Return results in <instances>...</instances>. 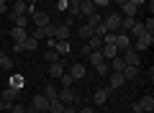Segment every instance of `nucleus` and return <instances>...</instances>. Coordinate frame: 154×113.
Returning <instances> with one entry per match:
<instances>
[{
    "label": "nucleus",
    "mask_w": 154,
    "mask_h": 113,
    "mask_svg": "<svg viewBox=\"0 0 154 113\" xmlns=\"http://www.w3.org/2000/svg\"><path fill=\"white\" fill-rule=\"evenodd\" d=\"M57 95H59V90H57L54 85H46V93H44L46 100H57Z\"/></svg>",
    "instance_id": "30"
},
{
    "label": "nucleus",
    "mask_w": 154,
    "mask_h": 113,
    "mask_svg": "<svg viewBox=\"0 0 154 113\" xmlns=\"http://www.w3.org/2000/svg\"><path fill=\"white\" fill-rule=\"evenodd\" d=\"M103 28H105L108 33L121 31V16H118V13H110L108 18H103Z\"/></svg>",
    "instance_id": "3"
},
{
    "label": "nucleus",
    "mask_w": 154,
    "mask_h": 113,
    "mask_svg": "<svg viewBox=\"0 0 154 113\" xmlns=\"http://www.w3.org/2000/svg\"><path fill=\"white\" fill-rule=\"evenodd\" d=\"M103 44H116V33H105V36H103Z\"/></svg>",
    "instance_id": "40"
},
{
    "label": "nucleus",
    "mask_w": 154,
    "mask_h": 113,
    "mask_svg": "<svg viewBox=\"0 0 154 113\" xmlns=\"http://www.w3.org/2000/svg\"><path fill=\"white\" fill-rule=\"evenodd\" d=\"M23 46H26V52H33V49H38V41H36V39H31V36H28L26 41H23Z\"/></svg>",
    "instance_id": "33"
},
{
    "label": "nucleus",
    "mask_w": 154,
    "mask_h": 113,
    "mask_svg": "<svg viewBox=\"0 0 154 113\" xmlns=\"http://www.w3.org/2000/svg\"><path fill=\"white\" fill-rule=\"evenodd\" d=\"M64 103H59V100H49V111H46V113H62V111H64Z\"/></svg>",
    "instance_id": "26"
},
{
    "label": "nucleus",
    "mask_w": 154,
    "mask_h": 113,
    "mask_svg": "<svg viewBox=\"0 0 154 113\" xmlns=\"http://www.w3.org/2000/svg\"><path fill=\"white\" fill-rule=\"evenodd\" d=\"M108 87H100V90H95V95H93V103H95V105H103V103L105 100H108Z\"/></svg>",
    "instance_id": "15"
},
{
    "label": "nucleus",
    "mask_w": 154,
    "mask_h": 113,
    "mask_svg": "<svg viewBox=\"0 0 154 113\" xmlns=\"http://www.w3.org/2000/svg\"><path fill=\"white\" fill-rule=\"evenodd\" d=\"M49 75L54 77V80H59V77L64 75V59H62V62H57V64H49Z\"/></svg>",
    "instance_id": "17"
},
{
    "label": "nucleus",
    "mask_w": 154,
    "mask_h": 113,
    "mask_svg": "<svg viewBox=\"0 0 154 113\" xmlns=\"http://www.w3.org/2000/svg\"><path fill=\"white\" fill-rule=\"evenodd\" d=\"M57 11H69V0H59L57 3Z\"/></svg>",
    "instance_id": "39"
},
{
    "label": "nucleus",
    "mask_w": 154,
    "mask_h": 113,
    "mask_svg": "<svg viewBox=\"0 0 154 113\" xmlns=\"http://www.w3.org/2000/svg\"><path fill=\"white\" fill-rule=\"evenodd\" d=\"M85 72H88V70H85V64H72V67H69L72 80H82V77H85Z\"/></svg>",
    "instance_id": "21"
},
{
    "label": "nucleus",
    "mask_w": 154,
    "mask_h": 113,
    "mask_svg": "<svg viewBox=\"0 0 154 113\" xmlns=\"http://www.w3.org/2000/svg\"><path fill=\"white\" fill-rule=\"evenodd\" d=\"M3 57H5V54H3V49H0V62H3Z\"/></svg>",
    "instance_id": "46"
},
{
    "label": "nucleus",
    "mask_w": 154,
    "mask_h": 113,
    "mask_svg": "<svg viewBox=\"0 0 154 113\" xmlns=\"http://www.w3.org/2000/svg\"><path fill=\"white\" fill-rule=\"evenodd\" d=\"M0 13H8V5L3 3V0H0Z\"/></svg>",
    "instance_id": "44"
},
{
    "label": "nucleus",
    "mask_w": 154,
    "mask_h": 113,
    "mask_svg": "<svg viewBox=\"0 0 154 113\" xmlns=\"http://www.w3.org/2000/svg\"><path fill=\"white\" fill-rule=\"evenodd\" d=\"M62 113H77V111H75V108H69V105H67V108H64Z\"/></svg>",
    "instance_id": "45"
},
{
    "label": "nucleus",
    "mask_w": 154,
    "mask_h": 113,
    "mask_svg": "<svg viewBox=\"0 0 154 113\" xmlns=\"http://www.w3.org/2000/svg\"><path fill=\"white\" fill-rule=\"evenodd\" d=\"M152 44H154V33H144L141 39H136V41L131 44V49H134L136 54H141V52H146V49L152 46Z\"/></svg>",
    "instance_id": "2"
},
{
    "label": "nucleus",
    "mask_w": 154,
    "mask_h": 113,
    "mask_svg": "<svg viewBox=\"0 0 154 113\" xmlns=\"http://www.w3.org/2000/svg\"><path fill=\"white\" fill-rule=\"evenodd\" d=\"M93 13H95L93 0H80V16H93Z\"/></svg>",
    "instance_id": "18"
},
{
    "label": "nucleus",
    "mask_w": 154,
    "mask_h": 113,
    "mask_svg": "<svg viewBox=\"0 0 154 113\" xmlns=\"http://www.w3.org/2000/svg\"><path fill=\"white\" fill-rule=\"evenodd\" d=\"M51 31H54V26H49V28H33L28 36L36 39V41H41V39H49V36H51Z\"/></svg>",
    "instance_id": "11"
},
{
    "label": "nucleus",
    "mask_w": 154,
    "mask_h": 113,
    "mask_svg": "<svg viewBox=\"0 0 154 113\" xmlns=\"http://www.w3.org/2000/svg\"><path fill=\"white\" fill-rule=\"evenodd\" d=\"M123 85H126V80H123L121 72H110V87H108V90H113V87H123Z\"/></svg>",
    "instance_id": "19"
},
{
    "label": "nucleus",
    "mask_w": 154,
    "mask_h": 113,
    "mask_svg": "<svg viewBox=\"0 0 154 113\" xmlns=\"http://www.w3.org/2000/svg\"><path fill=\"white\" fill-rule=\"evenodd\" d=\"M128 33H131L134 39H141L144 33H146V31H144V23H139V21H136V26H134V28H131V31H128Z\"/></svg>",
    "instance_id": "28"
},
{
    "label": "nucleus",
    "mask_w": 154,
    "mask_h": 113,
    "mask_svg": "<svg viewBox=\"0 0 154 113\" xmlns=\"http://www.w3.org/2000/svg\"><path fill=\"white\" fill-rule=\"evenodd\" d=\"M100 23H103V16H100L98 11H95L93 16H88V26H90V28H95V26H100Z\"/></svg>",
    "instance_id": "25"
},
{
    "label": "nucleus",
    "mask_w": 154,
    "mask_h": 113,
    "mask_svg": "<svg viewBox=\"0 0 154 113\" xmlns=\"http://www.w3.org/2000/svg\"><path fill=\"white\" fill-rule=\"evenodd\" d=\"M95 72H98L100 77H108V75H110V67H108V62H100V64L95 67Z\"/></svg>",
    "instance_id": "29"
},
{
    "label": "nucleus",
    "mask_w": 154,
    "mask_h": 113,
    "mask_svg": "<svg viewBox=\"0 0 154 113\" xmlns=\"http://www.w3.org/2000/svg\"><path fill=\"white\" fill-rule=\"evenodd\" d=\"M121 75H123V80H126V82H131V80H136V77H139V67H123Z\"/></svg>",
    "instance_id": "22"
},
{
    "label": "nucleus",
    "mask_w": 154,
    "mask_h": 113,
    "mask_svg": "<svg viewBox=\"0 0 154 113\" xmlns=\"http://www.w3.org/2000/svg\"><path fill=\"white\" fill-rule=\"evenodd\" d=\"M28 18L36 23V28H49V13H44V11H33Z\"/></svg>",
    "instance_id": "5"
},
{
    "label": "nucleus",
    "mask_w": 154,
    "mask_h": 113,
    "mask_svg": "<svg viewBox=\"0 0 154 113\" xmlns=\"http://www.w3.org/2000/svg\"><path fill=\"white\" fill-rule=\"evenodd\" d=\"M8 113H26V105H21V103H13Z\"/></svg>",
    "instance_id": "38"
},
{
    "label": "nucleus",
    "mask_w": 154,
    "mask_h": 113,
    "mask_svg": "<svg viewBox=\"0 0 154 113\" xmlns=\"http://www.w3.org/2000/svg\"><path fill=\"white\" fill-rule=\"evenodd\" d=\"M44 59L49 62V64H57V62H62V57L54 52V49H46V54H44Z\"/></svg>",
    "instance_id": "23"
},
{
    "label": "nucleus",
    "mask_w": 154,
    "mask_h": 113,
    "mask_svg": "<svg viewBox=\"0 0 154 113\" xmlns=\"http://www.w3.org/2000/svg\"><path fill=\"white\" fill-rule=\"evenodd\" d=\"M21 85H23V77H21V75H13V77H11V85H8V87H16V90H21Z\"/></svg>",
    "instance_id": "35"
},
{
    "label": "nucleus",
    "mask_w": 154,
    "mask_h": 113,
    "mask_svg": "<svg viewBox=\"0 0 154 113\" xmlns=\"http://www.w3.org/2000/svg\"><path fill=\"white\" fill-rule=\"evenodd\" d=\"M11 13H13V16H26V13H28V5L23 3V0H16L13 8H11Z\"/></svg>",
    "instance_id": "20"
},
{
    "label": "nucleus",
    "mask_w": 154,
    "mask_h": 113,
    "mask_svg": "<svg viewBox=\"0 0 154 113\" xmlns=\"http://www.w3.org/2000/svg\"><path fill=\"white\" fill-rule=\"evenodd\" d=\"M121 57H123V62H126V67H139V62H141V54H136L134 49H128V52H123Z\"/></svg>",
    "instance_id": "7"
},
{
    "label": "nucleus",
    "mask_w": 154,
    "mask_h": 113,
    "mask_svg": "<svg viewBox=\"0 0 154 113\" xmlns=\"http://www.w3.org/2000/svg\"><path fill=\"white\" fill-rule=\"evenodd\" d=\"M139 5H144L141 0H123V3H118V8H121L118 16H121V18H134L136 11H139Z\"/></svg>",
    "instance_id": "1"
},
{
    "label": "nucleus",
    "mask_w": 154,
    "mask_h": 113,
    "mask_svg": "<svg viewBox=\"0 0 154 113\" xmlns=\"http://www.w3.org/2000/svg\"><path fill=\"white\" fill-rule=\"evenodd\" d=\"M69 31H72V28H69V26H64V23H62V26H54V31H51V39H54V41H69Z\"/></svg>",
    "instance_id": "6"
},
{
    "label": "nucleus",
    "mask_w": 154,
    "mask_h": 113,
    "mask_svg": "<svg viewBox=\"0 0 154 113\" xmlns=\"http://www.w3.org/2000/svg\"><path fill=\"white\" fill-rule=\"evenodd\" d=\"M57 100L59 103H64V105H72V103H80V98L72 93V87H62L59 90V95H57Z\"/></svg>",
    "instance_id": "4"
},
{
    "label": "nucleus",
    "mask_w": 154,
    "mask_h": 113,
    "mask_svg": "<svg viewBox=\"0 0 154 113\" xmlns=\"http://www.w3.org/2000/svg\"><path fill=\"white\" fill-rule=\"evenodd\" d=\"M31 108H33L36 113H46V111H49V100H46L44 95H36V98L31 100Z\"/></svg>",
    "instance_id": "8"
},
{
    "label": "nucleus",
    "mask_w": 154,
    "mask_h": 113,
    "mask_svg": "<svg viewBox=\"0 0 154 113\" xmlns=\"http://www.w3.org/2000/svg\"><path fill=\"white\" fill-rule=\"evenodd\" d=\"M13 52H26V46H23V41H21V44H13Z\"/></svg>",
    "instance_id": "42"
},
{
    "label": "nucleus",
    "mask_w": 154,
    "mask_h": 113,
    "mask_svg": "<svg viewBox=\"0 0 154 113\" xmlns=\"http://www.w3.org/2000/svg\"><path fill=\"white\" fill-rule=\"evenodd\" d=\"M28 26H31V18H28V16H18L16 28H26V31H28Z\"/></svg>",
    "instance_id": "31"
},
{
    "label": "nucleus",
    "mask_w": 154,
    "mask_h": 113,
    "mask_svg": "<svg viewBox=\"0 0 154 113\" xmlns=\"http://www.w3.org/2000/svg\"><path fill=\"white\" fill-rule=\"evenodd\" d=\"M54 52L59 54V57H69V54H72V46H69V41H57V44H54Z\"/></svg>",
    "instance_id": "12"
},
{
    "label": "nucleus",
    "mask_w": 154,
    "mask_h": 113,
    "mask_svg": "<svg viewBox=\"0 0 154 113\" xmlns=\"http://www.w3.org/2000/svg\"><path fill=\"white\" fill-rule=\"evenodd\" d=\"M136 103H139V108H141L144 113H152L154 111V98L152 95H144L141 100H136Z\"/></svg>",
    "instance_id": "13"
},
{
    "label": "nucleus",
    "mask_w": 154,
    "mask_h": 113,
    "mask_svg": "<svg viewBox=\"0 0 154 113\" xmlns=\"http://www.w3.org/2000/svg\"><path fill=\"white\" fill-rule=\"evenodd\" d=\"M136 113H144V111H136Z\"/></svg>",
    "instance_id": "47"
},
{
    "label": "nucleus",
    "mask_w": 154,
    "mask_h": 113,
    "mask_svg": "<svg viewBox=\"0 0 154 113\" xmlns=\"http://www.w3.org/2000/svg\"><path fill=\"white\" fill-rule=\"evenodd\" d=\"M77 113H98L95 108H82V111H77Z\"/></svg>",
    "instance_id": "43"
},
{
    "label": "nucleus",
    "mask_w": 154,
    "mask_h": 113,
    "mask_svg": "<svg viewBox=\"0 0 154 113\" xmlns=\"http://www.w3.org/2000/svg\"><path fill=\"white\" fill-rule=\"evenodd\" d=\"M88 62H90L93 67H98L100 62H105V59H103V54H100V52H90V54H88Z\"/></svg>",
    "instance_id": "24"
},
{
    "label": "nucleus",
    "mask_w": 154,
    "mask_h": 113,
    "mask_svg": "<svg viewBox=\"0 0 154 113\" xmlns=\"http://www.w3.org/2000/svg\"><path fill=\"white\" fill-rule=\"evenodd\" d=\"M93 5H95V11H98V8H105V5H110V3H108V0H95Z\"/></svg>",
    "instance_id": "41"
},
{
    "label": "nucleus",
    "mask_w": 154,
    "mask_h": 113,
    "mask_svg": "<svg viewBox=\"0 0 154 113\" xmlns=\"http://www.w3.org/2000/svg\"><path fill=\"white\" fill-rule=\"evenodd\" d=\"M80 39H85V41H88V39H93V28H90L88 23H85V26H80Z\"/></svg>",
    "instance_id": "32"
},
{
    "label": "nucleus",
    "mask_w": 154,
    "mask_h": 113,
    "mask_svg": "<svg viewBox=\"0 0 154 113\" xmlns=\"http://www.w3.org/2000/svg\"><path fill=\"white\" fill-rule=\"evenodd\" d=\"M59 80H62V87H72V85H75V80H72V75H69V72H64V75H62Z\"/></svg>",
    "instance_id": "34"
},
{
    "label": "nucleus",
    "mask_w": 154,
    "mask_h": 113,
    "mask_svg": "<svg viewBox=\"0 0 154 113\" xmlns=\"http://www.w3.org/2000/svg\"><path fill=\"white\" fill-rule=\"evenodd\" d=\"M11 36H13V44H21V41H26V39H28V31H26V28H16V26H13Z\"/></svg>",
    "instance_id": "16"
},
{
    "label": "nucleus",
    "mask_w": 154,
    "mask_h": 113,
    "mask_svg": "<svg viewBox=\"0 0 154 113\" xmlns=\"http://www.w3.org/2000/svg\"><path fill=\"white\" fill-rule=\"evenodd\" d=\"M108 67H110V72H123V67H126V62H123V57L118 54V57H113V59L108 62Z\"/></svg>",
    "instance_id": "14"
},
{
    "label": "nucleus",
    "mask_w": 154,
    "mask_h": 113,
    "mask_svg": "<svg viewBox=\"0 0 154 113\" xmlns=\"http://www.w3.org/2000/svg\"><path fill=\"white\" fill-rule=\"evenodd\" d=\"M144 31H146V33H154V18H152V16H149L146 23H144Z\"/></svg>",
    "instance_id": "37"
},
{
    "label": "nucleus",
    "mask_w": 154,
    "mask_h": 113,
    "mask_svg": "<svg viewBox=\"0 0 154 113\" xmlns=\"http://www.w3.org/2000/svg\"><path fill=\"white\" fill-rule=\"evenodd\" d=\"M0 67H5V72H8V70H13V59L8 57V54L3 57V62H0Z\"/></svg>",
    "instance_id": "36"
},
{
    "label": "nucleus",
    "mask_w": 154,
    "mask_h": 113,
    "mask_svg": "<svg viewBox=\"0 0 154 113\" xmlns=\"http://www.w3.org/2000/svg\"><path fill=\"white\" fill-rule=\"evenodd\" d=\"M116 49H123V52L131 49V39H128V33H116Z\"/></svg>",
    "instance_id": "10"
},
{
    "label": "nucleus",
    "mask_w": 154,
    "mask_h": 113,
    "mask_svg": "<svg viewBox=\"0 0 154 113\" xmlns=\"http://www.w3.org/2000/svg\"><path fill=\"white\" fill-rule=\"evenodd\" d=\"M77 16H80V0H69V18L75 21Z\"/></svg>",
    "instance_id": "27"
},
{
    "label": "nucleus",
    "mask_w": 154,
    "mask_h": 113,
    "mask_svg": "<svg viewBox=\"0 0 154 113\" xmlns=\"http://www.w3.org/2000/svg\"><path fill=\"white\" fill-rule=\"evenodd\" d=\"M18 95H21V90H16V87H3L0 90V100H5V103H16Z\"/></svg>",
    "instance_id": "9"
}]
</instances>
